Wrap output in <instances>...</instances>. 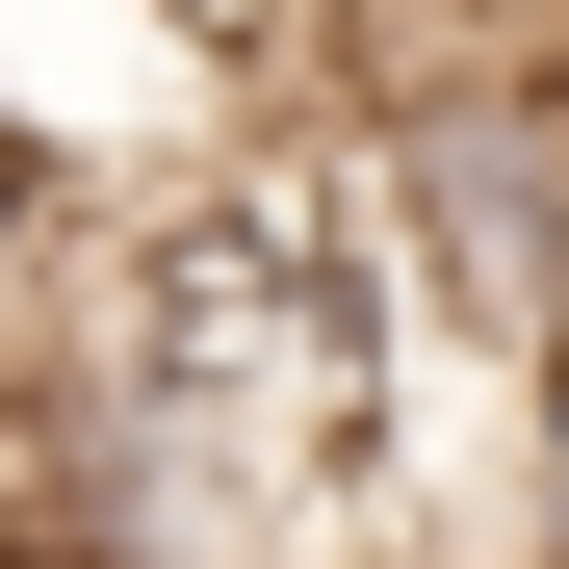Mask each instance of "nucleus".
I'll return each instance as SVG.
<instances>
[{
	"label": "nucleus",
	"instance_id": "nucleus-2",
	"mask_svg": "<svg viewBox=\"0 0 569 569\" xmlns=\"http://www.w3.org/2000/svg\"><path fill=\"white\" fill-rule=\"evenodd\" d=\"M492 569H569V543H492Z\"/></svg>",
	"mask_w": 569,
	"mask_h": 569
},
{
	"label": "nucleus",
	"instance_id": "nucleus-1",
	"mask_svg": "<svg viewBox=\"0 0 569 569\" xmlns=\"http://www.w3.org/2000/svg\"><path fill=\"white\" fill-rule=\"evenodd\" d=\"M362 208H389V284L543 415V389H569V52H543V27H466L440 78H389Z\"/></svg>",
	"mask_w": 569,
	"mask_h": 569
}]
</instances>
